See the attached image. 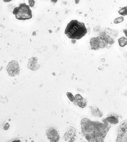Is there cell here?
<instances>
[{"mask_svg": "<svg viewBox=\"0 0 127 142\" xmlns=\"http://www.w3.org/2000/svg\"><path fill=\"white\" fill-rule=\"evenodd\" d=\"M6 70L9 76L14 77L19 73L20 69L17 61L13 60L9 63Z\"/></svg>", "mask_w": 127, "mask_h": 142, "instance_id": "obj_7", "label": "cell"}, {"mask_svg": "<svg viewBox=\"0 0 127 142\" xmlns=\"http://www.w3.org/2000/svg\"><path fill=\"white\" fill-rule=\"evenodd\" d=\"M20 9L19 7H15L13 11V13L15 15H17L19 13Z\"/></svg>", "mask_w": 127, "mask_h": 142, "instance_id": "obj_18", "label": "cell"}, {"mask_svg": "<svg viewBox=\"0 0 127 142\" xmlns=\"http://www.w3.org/2000/svg\"></svg>", "mask_w": 127, "mask_h": 142, "instance_id": "obj_24", "label": "cell"}, {"mask_svg": "<svg viewBox=\"0 0 127 142\" xmlns=\"http://www.w3.org/2000/svg\"><path fill=\"white\" fill-rule=\"evenodd\" d=\"M123 32L124 33L126 37L127 38V29H123Z\"/></svg>", "mask_w": 127, "mask_h": 142, "instance_id": "obj_22", "label": "cell"}, {"mask_svg": "<svg viewBox=\"0 0 127 142\" xmlns=\"http://www.w3.org/2000/svg\"><path fill=\"white\" fill-rule=\"evenodd\" d=\"M90 107L91 110L92 114L93 116L101 117L102 116V114L101 113L98 109L96 107L90 106Z\"/></svg>", "mask_w": 127, "mask_h": 142, "instance_id": "obj_13", "label": "cell"}, {"mask_svg": "<svg viewBox=\"0 0 127 142\" xmlns=\"http://www.w3.org/2000/svg\"><path fill=\"white\" fill-rule=\"evenodd\" d=\"M70 100L71 102H73L75 99V97L73 96L72 94L70 92H67L66 94Z\"/></svg>", "mask_w": 127, "mask_h": 142, "instance_id": "obj_17", "label": "cell"}, {"mask_svg": "<svg viewBox=\"0 0 127 142\" xmlns=\"http://www.w3.org/2000/svg\"><path fill=\"white\" fill-rule=\"evenodd\" d=\"M118 41L119 45L121 47H123L127 45V38L124 37L119 39Z\"/></svg>", "mask_w": 127, "mask_h": 142, "instance_id": "obj_14", "label": "cell"}, {"mask_svg": "<svg viewBox=\"0 0 127 142\" xmlns=\"http://www.w3.org/2000/svg\"><path fill=\"white\" fill-rule=\"evenodd\" d=\"M36 57H32L29 59L27 65L28 68L32 71H36L40 67V65H38Z\"/></svg>", "mask_w": 127, "mask_h": 142, "instance_id": "obj_9", "label": "cell"}, {"mask_svg": "<svg viewBox=\"0 0 127 142\" xmlns=\"http://www.w3.org/2000/svg\"><path fill=\"white\" fill-rule=\"evenodd\" d=\"M19 8V13L15 15L16 18L19 20H25L29 19L32 17V11L30 6L25 3H20L18 6Z\"/></svg>", "mask_w": 127, "mask_h": 142, "instance_id": "obj_4", "label": "cell"}, {"mask_svg": "<svg viewBox=\"0 0 127 142\" xmlns=\"http://www.w3.org/2000/svg\"><path fill=\"white\" fill-rule=\"evenodd\" d=\"M75 100H83L84 99L79 94H76L75 96Z\"/></svg>", "mask_w": 127, "mask_h": 142, "instance_id": "obj_19", "label": "cell"}, {"mask_svg": "<svg viewBox=\"0 0 127 142\" xmlns=\"http://www.w3.org/2000/svg\"><path fill=\"white\" fill-rule=\"evenodd\" d=\"M82 133L89 142H103L111 127L109 123H103L84 118L81 120Z\"/></svg>", "mask_w": 127, "mask_h": 142, "instance_id": "obj_1", "label": "cell"}, {"mask_svg": "<svg viewBox=\"0 0 127 142\" xmlns=\"http://www.w3.org/2000/svg\"><path fill=\"white\" fill-rule=\"evenodd\" d=\"M118 35V31L107 27L102 28L100 30L99 36L107 44L111 45Z\"/></svg>", "mask_w": 127, "mask_h": 142, "instance_id": "obj_3", "label": "cell"}, {"mask_svg": "<svg viewBox=\"0 0 127 142\" xmlns=\"http://www.w3.org/2000/svg\"><path fill=\"white\" fill-rule=\"evenodd\" d=\"M9 127V125L7 123L5 124L4 129L5 130H6L8 129Z\"/></svg>", "mask_w": 127, "mask_h": 142, "instance_id": "obj_21", "label": "cell"}, {"mask_svg": "<svg viewBox=\"0 0 127 142\" xmlns=\"http://www.w3.org/2000/svg\"><path fill=\"white\" fill-rule=\"evenodd\" d=\"M90 44L92 49L97 50L107 47L108 45L99 36L92 38Z\"/></svg>", "mask_w": 127, "mask_h": 142, "instance_id": "obj_6", "label": "cell"}, {"mask_svg": "<svg viewBox=\"0 0 127 142\" xmlns=\"http://www.w3.org/2000/svg\"><path fill=\"white\" fill-rule=\"evenodd\" d=\"M77 90H78V91H79L82 92L83 93L84 92V91L81 89L78 88L77 89Z\"/></svg>", "mask_w": 127, "mask_h": 142, "instance_id": "obj_23", "label": "cell"}, {"mask_svg": "<svg viewBox=\"0 0 127 142\" xmlns=\"http://www.w3.org/2000/svg\"><path fill=\"white\" fill-rule=\"evenodd\" d=\"M102 120L105 123H110L115 124L118 122V119L117 117L114 116H111L106 118L103 119Z\"/></svg>", "mask_w": 127, "mask_h": 142, "instance_id": "obj_10", "label": "cell"}, {"mask_svg": "<svg viewBox=\"0 0 127 142\" xmlns=\"http://www.w3.org/2000/svg\"><path fill=\"white\" fill-rule=\"evenodd\" d=\"M28 1L29 6L31 7H32L34 6V3L35 2L34 0H29Z\"/></svg>", "mask_w": 127, "mask_h": 142, "instance_id": "obj_20", "label": "cell"}, {"mask_svg": "<svg viewBox=\"0 0 127 142\" xmlns=\"http://www.w3.org/2000/svg\"><path fill=\"white\" fill-rule=\"evenodd\" d=\"M76 133V130L75 128L71 126L70 127L64 136L65 141L69 142L74 141Z\"/></svg>", "mask_w": 127, "mask_h": 142, "instance_id": "obj_8", "label": "cell"}, {"mask_svg": "<svg viewBox=\"0 0 127 142\" xmlns=\"http://www.w3.org/2000/svg\"><path fill=\"white\" fill-rule=\"evenodd\" d=\"M118 12L119 14L123 16L127 15V6L122 7Z\"/></svg>", "mask_w": 127, "mask_h": 142, "instance_id": "obj_15", "label": "cell"}, {"mask_svg": "<svg viewBox=\"0 0 127 142\" xmlns=\"http://www.w3.org/2000/svg\"><path fill=\"white\" fill-rule=\"evenodd\" d=\"M124 20L123 16H121L116 18L114 21L115 24H118L122 22Z\"/></svg>", "mask_w": 127, "mask_h": 142, "instance_id": "obj_16", "label": "cell"}, {"mask_svg": "<svg viewBox=\"0 0 127 142\" xmlns=\"http://www.w3.org/2000/svg\"><path fill=\"white\" fill-rule=\"evenodd\" d=\"M116 142H127V119L121 122L116 130Z\"/></svg>", "mask_w": 127, "mask_h": 142, "instance_id": "obj_5", "label": "cell"}, {"mask_svg": "<svg viewBox=\"0 0 127 142\" xmlns=\"http://www.w3.org/2000/svg\"><path fill=\"white\" fill-rule=\"evenodd\" d=\"M49 139L52 140L53 142H56L58 141L59 139V134L57 131L54 129H52L50 131Z\"/></svg>", "mask_w": 127, "mask_h": 142, "instance_id": "obj_11", "label": "cell"}, {"mask_svg": "<svg viewBox=\"0 0 127 142\" xmlns=\"http://www.w3.org/2000/svg\"><path fill=\"white\" fill-rule=\"evenodd\" d=\"M73 103L76 105H78L81 108L85 107L87 105V100L85 99L83 100H74L73 102Z\"/></svg>", "mask_w": 127, "mask_h": 142, "instance_id": "obj_12", "label": "cell"}, {"mask_svg": "<svg viewBox=\"0 0 127 142\" xmlns=\"http://www.w3.org/2000/svg\"><path fill=\"white\" fill-rule=\"evenodd\" d=\"M87 30L84 23L72 20L67 24L64 34L69 39L79 40L85 35Z\"/></svg>", "mask_w": 127, "mask_h": 142, "instance_id": "obj_2", "label": "cell"}]
</instances>
